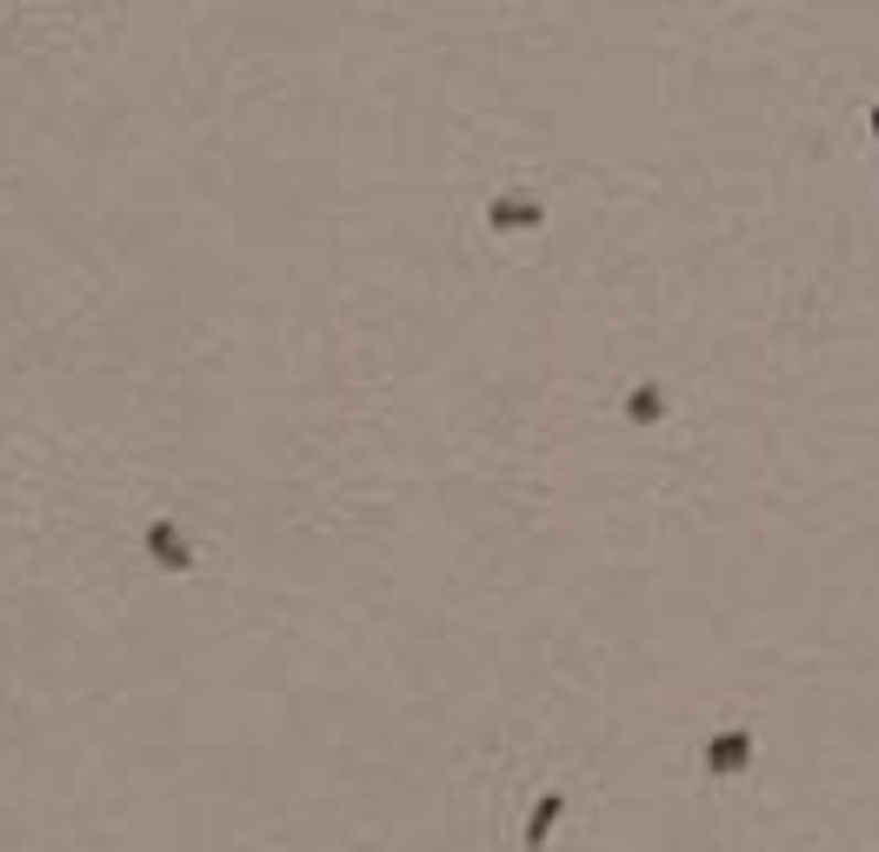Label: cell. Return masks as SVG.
I'll return each instance as SVG.
<instances>
[{
	"instance_id": "obj_4",
	"label": "cell",
	"mask_w": 879,
	"mask_h": 852,
	"mask_svg": "<svg viewBox=\"0 0 879 852\" xmlns=\"http://www.w3.org/2000/svg\"><path fill=\"white\" fill-rule=\"evenodd\" d=\"M567 819V792H540V806H534V819H526V832H519V845L526 852H540L547 839H554V826Z\"/></svg>"
},
{
	"instance_id": "obj_5",
	"label": "cell",
	"mask_w": 879,
	"mask_h": 852,
	"mask_svg": "<svg viewBox=\"0 0 879 852\" xmlns=\"http://www.w3.org/2000/svg\"><path fill=\"white\" fill-rule=\"evenodd\" d=\"M666 407H673V400H666V387H660V380H640V387L626 393V420H633V427H660V420H666Z\"/></svg>"
},
{
	"instance_id": "obj_1",
	"label": "cell",
	"mask_w": 879,
	"mask_h": 852,
	"mask_svg": "<svg viewBox=\"0 0 879 852\" xmlns=\"http://www.w3.org/2000/svg\"><path fill=\"white\" fill-rule=\"evenodd\" d=\"M140 553H147L160 573H173V580H187V573L201 567V553H194V540H187L181 520H153V527L140 533Z\"/></svg>"
},
{
	"instance_id": "obj_2",
	"label": "cell",
	"mask_w": 879,
	"mask_h": 852,
	"mask_svg": "<svg viewBox=\"0 0 879 852\" xmlns=\"http://www.w3.org/2000/svg\"><path fill=\"white\" fill-rule=\"evenodd\" d=\"M486 227H493V234H540V227H547V201H540V194H526V187L493 194Z\"/></svg>"
},
{
	"instance_id": "obj_3",
	"label": "cell",
	"mask_w": 879,
	"mask_h": 852,
	"mask_svg": "<svg viewBox=\"0 0 879 852\" xmlns=\"http://www.w3.org/2000/svg\"><path fill=\"white\" fill-rule=\"evenodd\" d=\"M699 766H707L714 779H740V773L753 766V733H747V726L714 733V740H707V753H699Z\"/></svg>"
}]
</instances>
